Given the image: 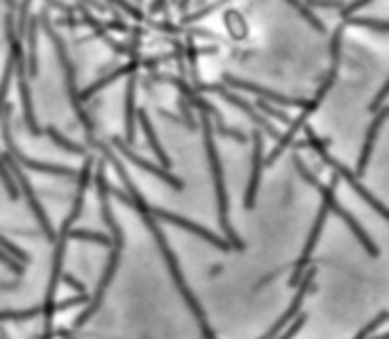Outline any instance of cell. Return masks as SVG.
I'll list each match as a JSON object with an SVG mask.
<instances>
[{"mask_svg": "<svg viewBox=\"0 0 389 339\" xmlns=\"http://www.w3.org/2000/svg\"><path fill=\"white\" fill-rule=\"evenodd\" d=\"M59 282H66V285H71V287H75V289L80 292V294H84V285H82V282H77V280H75V278H73L71 273H62V280H59Z\"/></svg>", "mask_w": 389, "mask_h": 339, "instance_id": "cell-6", "label": "cell"}, {"mask_svg": "<svg viewBox=\"0 0 389 339\" xmlns=\"http://www.w3.org/2000/svg\"><path fill=\"white\" fill-rule=\"evenodd\" d=\"M314 276H316V266H310L305 273L300 276V289H298V294H296V299L291 301V306L287 308V312H284V315L275 321V324L271 326V330L269 333H266L264 337H259V339H273L275 335H280L284 328H287L293 319H296V315H298V310L303 308V301H305V296L310 294V289H312V282H314Z\"/></svg>", "mask_w": 389, "mask_h": 339, "instance_id": "cell-1", "label": "cell"}, {"mask_svg": "<svg viewBox=\"0 0 389 339\" xmlns=\"http://www.w3.org/2000/svg\"><path fill=\"white\" fill-rule=\"evenodd\" d=\"M387 317H389V312H387V310H385V312H380V315H378L374 321H371V324H367L365 328L360 330V333L356 335V339H367L369 335H374V330H376L378 326H383L385 321H387Z\"/></svg>", "mask_w": 389, "mask_h": 339, "instance_id": "cell-4", "label": "cell"}, {"mask_svg": "<svg viewBox=\"0 0 389 339\" xmlns=\"http://www.w3.org/2000/svg\"><path fill=\"white\" fill-rule=\"evenodd\" d=\"M53 335H57L59 339H75L71 333H66V330H62V328H59V330H53Z\"/></svg>", "mask_w": 389, "mask_h": 339, "instance_id": "cell-7", "label": "cell"}, {"mask_svg": "<svg viewBox=\"0 0 389 339\" xmlns=\"http://www.w3.org/2000/svg\"><path fill=\"white\" fill-rule=\"evenodd\" d=\"M37 317H46V303L30 310H0V321H32Z\"/></svg>", "mask_w": 389, "mask_h": 339, "instance_id": "cell-2", "label": "cell"}, {"mask_svg": "<svg viewBox=\"0 0 389 339\" xmlns=\"http://www.w3.org/2000/svg\"><path fill=\"white\" fill-rule=\"evenodd\" d=\"M305 321H307L305 315H300L298 319H293L291 324H289V330H284V333L280 335V339H293V337L300 333V328H303V324H305Z\"/></svg>", "mask_w": 389, "mask_h": 339, "instance_id": "cell-5", "label": "cell"}, {"mask_svg": "<svg viewBox=\"0 0 389 339\" xmlns=\"http://www.w3.org/2000/svg\"><path fill=\"white\" fill-rule=\"evenodd\" d=\"M71 237H73V239H84V241H96V244H102V246H109V244H112V241L105 237V234L91 232V230H73Z\"/></svg>", "mask_w": 389, "mask_h": 339, "instance_id": "cell-3", "label": "cell"}]
</instances>
